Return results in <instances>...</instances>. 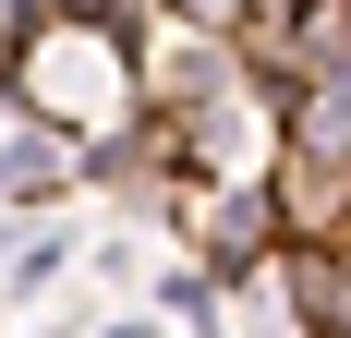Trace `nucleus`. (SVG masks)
<instances>
[{"label": "nucleus", "mask_w": 351, "mask_h": 338, "mask_svg": "<svg viewBox=\"0 0 351 338\" xmlns=\"http://www.w3.org/2000/svg\"><path fill=\"white\" fill-rule=\"evenodd\" d=\"M0 97L12 121L61 145H97L121 109H134V25H61V12H25L12 49H0Z\"/></svg>", "instance_id": "nucleus-1"}]
</instances>
